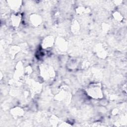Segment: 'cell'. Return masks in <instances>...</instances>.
I'll list each match as a JSON object with an SVG mask.
<instances>
[{
	"instance_id": "obj_1",
	"label": "cell",
	"mask_w": 127,
	"mask_h": 127,
	"mask_svg": "<svg viewBox=\"0 0 127 127\" xmlns=\"http://www.w3.org/2000/svg\"><path fill=\"white\" fill-rule=\"evenodd\" d=\"M88 93L89 96L93 98H100L102 95V92L99 86H92L91 87L89 88Z\"/></svg>"
}]
</instances>
